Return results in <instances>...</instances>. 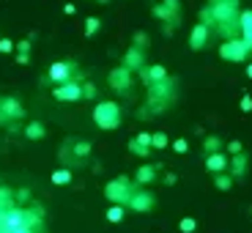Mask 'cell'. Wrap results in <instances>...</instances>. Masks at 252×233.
Here are the masks:
<instances>
[{"instance_id":"38","label":"cell","mask_w":252,"mask_h":233,"mask_svg":"<svg viewBox=\"0 0 252 233\" xmlns=\"http://www.w3.org/2000/svg\"><path fill=\"white\" fill-rule=\"evenodd\" d=\"M31 41H28V38H22V41H17V52H28V55H31Z\"/></svg>"},{"instance_id":"28","label":"cell","mask_w":252,"mask_h":233,"mask_svg":"<svg viewBox=\"0 0 252 233\" xmlns=\"http://www.w3.org/2000/svg\"><path fill=\"white\" fill-rule=\"evenodd\" d=\"M14 206V192L8 187H0V208H11Z\"/></svg>"},{"instance_id":"33","label":"cell","mask_w":252,"mask_h":233,"mask_svg":"<svg viewBox=\"0 0 252 233\" xmlns=\"http://www.w3.org/2000/svg\"><path fill=\"white\" fill-rule=\"evenodd\" d=\"M200 22H203V25H208V28L214 25V17H211V8H208V6L200 8Z\"/></svg>"},{"instance_id":"22","label":"cell","mask_w":252,"mask_h":233,"mask_svg":"<svg viewBox=\"0 0 252 233\" xmlns=\"http://www.w3.org/2000/svg\"><path fill=\"white\" fill-rule=\"evenodd\" d=\"M50 181L55 184V187H66V184H71V170H66V167H58V170H52Z\"/></svg>"},{"instance_id":"42","label":"cell","mask_w":252,"mask_h":233,"mask_svg":"<svg viewBox=\"0 0 252 233\" xmlns=\"http://www.w3.org/2000/svg\"><path fill=\"white\" fill-rule=\"evenodd\" d=\"M28 61H31V55H28V52H17V63H22V66H25Z\"/></svg>"},{"instance_id":"13","label":"cell","mask_w":252,"mask_h":233,"mask_svg":"<svg viewBox=\"0 0 252 233\" xmlns=\"http://www.w3.org/2000/svg\"><path fill=\"white\" fill-rule=\"evenodd\" d=\"M208 36H211V28L197 22V25L192 28V33H189V47H192V50H203V47L208 44Z\"/></svg>"},{"instance_id":"31","label":"cell","mask_w":252,"mask_h":233,"mask_svg":"<svg viewBox=\"0 0 252 233\" xmlns=\"http://www.w3.org/2000/svg\"><path fill=\"white\" fill-rule=\"evenodd\" d=\"M91 154V143H85V140H80V143H74V157L85 159Z\"/></svg>"},{"instance_id":"29","label":"cell","mask_w":252,"mask_h":233,"mask_svg":"<svg viewBox=\"0 0 252 233\" xmlns=\"http://www.w3.org/2000/svg\"><path fill=\"white\" fill-rule=\"evenodd\" d=\"M195 228H197V222L192 220V217H184V220H178V231H181V233H195Z\"/></svg>"},{"instance_id":"6","label":"cell","mask_w":252,"mask_h":233,"mask_svg":"<svg viewBox=\"0 0 252 233\" xmlns=\"http://www.w3.org/2000/svg\"><path fill=\"white\" fill-rule=\"evenodd\" d=\"M52 96H55L58 101H80L82 99V85L71 77V80H66V82H58L55 88H52Z\"/></svg>"},{"instance_id":"18","label":"cell","mask_w":252,"mask_h":233,"mask_svg":"<svg viewBox=\"0 0 252 233\" xmlns=\"http://www.w3.org/2000/svg\"><path fill=\"white\" fill-rule=\"evenodd\" d=\"M239 33H241L244 41H250V44H252V8L239 11Z\"/></svg>"},{"instance_id":"32","label":"cell","mask_w":252,"mask_h":233,"mask_svg":"<svg viewBox=\"0 0 252 233\" xmlns=\"http://www.w3.org/2000/svg\"><path fill=\"white\" fill-rule=\"evenodd\" d=\"M6 217V214H3ZM0 233H31V228L28 225H19V228H8L6 222H0Z\"/></svg>"},{"instance_id":"41","label":"cell","mask_w":252,"mask_h":233,"mask_svg":"<svg viewBox=\"0 0 252 233\" xmlns=\"http://www.w3.org/2000/svg\"><path fill=\"white\" fill-rule=\"evenodd\" d=\"M176 181H178V176H176V173H167V176H164V184H167V187H173Z\"/></svg>"},{"instance_id":"3","label":"cell","mask_w":252,"mask_h":233,"mask_svg":"<svg viewBox=\"0 0 252 233\" xmlns=\"http://www.w3.org/2000/svg\"><path fill=\"white\" fill-rule=\"evenodd\" d=\"M250 52H252V44L244 41L241 36L225 38V41L220 44V58L222 61H230V63H244L247 58H250Z\"/></svg>"},{"instance_id":"40","label":"cell","mask_w":252,"mask_h":233,"mask_svg":"<svg viewBox=\"0 0 252 233\" xmlns=\"http://www.w3.org/2000/svg\"><path fill=\"white\" fill-rule=\"evenodd\" d=\"M227 151H230V154H239V151H241V143H239V140H230V143H227Z\"/></svg>"},{"instance_id":"36","label":"cell","mask_w":252,"mask_h":233,"mask_svg":"<svg viewBox=\"0 0 252 233\" xmlns=\"http://www.w3.org/2000/svg\"><path fill=\"white\" fill-rule=\"evenodd\" d=\"M11 50H17V44L11 38H0V52H11Z\"/></svg>"},{"instance_id":"16","label":"cell","mask_w":252,"mask_h":233,"mask_svg":"<svg viewBox=\"0 0 252 233\" xmlns=\"http://www.w3.org/2000/svg\"><path fill=\"white\" fill-rule=\"evenodd\" d=\"M206 170H208V173H222V170H227V154H222V151L206 154Z\"/></svg>"},{"instance_id":"45","label":"cell","mask_w":252,"mask_h":233,"mask_svg":"<svg viewBox=\"0 0 252 233\" xmlns=\"http://www.w3.org/2000/svg\"><path fill=\"white\" fill-rule=\"evenodd\" d=\"M247 77L252 80V63H247Z\"/></svg>"},{"instance_id":"26","label":"cell","mask_w":252,"mask_h":233,"mask_svg":"<svg viewBox=\"0 0 252 233\" xmlns=\"http://www.w3.org/2000/svg\"><path fill=\"white\" fill-rule=\"evenodd\" d=\"M214 187L222 189V192H227V189L233 187V176H225V170L217 173V176H214Z\"/></svg>"},{"instance_id":"7","label":"cell","mask_w":252,"mask_h":233,"mask_svg":"<svg viewBox=\"0 0 252 233\" xmlns=\"http://www.w3.org/2000/svg\"><path fill=\"white\" fill-rule=\"evenodd\" d=\"M107 82H110V88H113L115 94H126V91L132 88V71L121 63V66H115V69L107 74Z\"/></svg>"},{"instance_id":"27","label":"cell","mask_w":252,"mask_h":233,"mask_svg":"<svg viewBox=\"0 0 252 233\" xmlns=\"http://www.w3.org/2000/svg\"><path fill=\"white\" fill-rule=\"evenodd\" d=\"M101 31V19L99 17H88V19H85V36H96V33H99Z\"/></svg>"},{"instance_id":"47","label":"cell","mask_w":252,"mask_h":233,"mask_svg":"<svg viewBox=\"0 0 252 233\" xmlns=\"http://www.w3.org/2000/svg\"><path fill=\"white\" fill-rule=\"evenodd\" d=\"M94 3H110V0H94Z\"/></svg>"},{"instance_id":"46","label":"cell","mask_w":252,"mask_h":233,"mask_svg":"<svg viewBox=\"0 0 252 233\" xmlns=\"http://www.w3.org/2000/svg\"><path fill=\"white\" fill-rule=\"evenodd\" d=\"M220 3H233V6H239V0H220Z\"/></svg>"},{"instance_id":"24","label":"cell","mask_w":252,"mask_h":233,"mask_svg":"<svg viewBox=\"0 0 252 233\" xmlns=\"http://www.w3.org/2000/svg\"><path fill=\"white\" fill-rule=\"evenodd\" d=\"M167 132H151V151H164L167 148Z\"/></svg>"},{"instance_id":"21","label":"cell","mask_w":252,"mask_h":233,"mask_svg":"<svg viewBox=\"0 0 252 233\" xmlns=\"http://www.w3.org/2000/svg\"><path fill=\"white\" fill-rule=\"evenodd\" d=\"M227 165H230V173H233V176H244V170H247V157L239 151V154H233V159H230Z\"/></svg>"},{"instance_id":"37","label":"cell","mask_w":252,"mask_h":233,"mask_svg":"<svg viewBox=\"0 0 252 233\" xmlns=\"http://www.w3.org/2000/svg\"><path fill=\"white\" fill-rule=\"evenodd\" d=\"M241 113H252V96H241Z\"/></svg>"},{"instance_id":"11","label":"cell","mask_w":252,"mask_h":233,"mask_svg":"<svg viewBox=\"0 0 252 233\" xmlns=\"http://www.w3.org/2000/svg\"><path fill=\"white\" fill-rule=\"evenodd\" d=\"M124 66L129 71H140V69H145V50H140V47H129L126 50V55H124Z\"/></svg>"},{"instance_id":"10","label":"cell","mask_w":252,"mask_h":233,"mask_svg":"<svg viewBox=\"0 0 252 233\" xmlns=\"http://www.w3.org/2000/svg\"><path fill=\"white\" fill-rule=\"evenodd\" d=\"M126 206L132 208V211H140V214H145V211H151L154 208V195L148 192V189H134L132 192V198H129V203Z\"/></svg>"},{"instance_id":"39","label":"cell","mask_w":252,"mask_h":233,"mask_svg":"<svg viewBox=\"0 0 252 233\" xmlns=\"http://www.w3.org/2000/svg\"><path fill=\"white\" fill-rule=\"evenodd\" d=\"M14 198H17L19 203H25V200H31V189H19V192H17V195H14Z\"/></svg>"},{"instance_id":"1","label":"cell","mask_w":252,"mask_h":233,"mask_svg":"<svg viewBox=\"0 0 252 233\" xmlns=\"http://www.w3.org/2000/svg\"><path fill=\"white\" fill-rule=\"evenodd\" d=\"M121 121H124V113H121V104L113 99L107 101H99L94 107V124L99 126L101 132H113V129H118Z\"/></svg>"},{"instance_id":"17","label":"cell","mask_w":252,"mask_h":233,"mask_svg":"<svg viewBox=\"0 0 252 233\" xmlns=\"http://www.w3.org/2000/svg\"><path fill=\"white\" fill-rule=\"evenodd\" d=\"M154 178H157V167L154 165H140L137 170H134V184L137 187H148Z\"/></svg>"},{"instance_id":"30","label":"cell","mask_w":252,"mask_h":233,"mask_svg":"<svg viewBox=\"0 0 252 233\" xmlns=\"http://www.w3.org/2000/svg\"><path fill=\"white\" fill-rule=\"evenodd\" d=\"M134 47H140V50H148V44H151V38H148V33H143V31H137L134 33Z\"/></svg>"},{"instance_id":"34","label":"cell","mask_w":252,"mask_h":233,"mask_svg":"<svg viewBox=\"0 0 252 233\" xmlns=\"http://www.w3.org/2000/svg\"><path fill=\"white\" fill-rule=\"evenodd\" d=\"M82 99H96V85L82 82Z\"/></svg>"},{"instance_id":"15","label":"cell","mask_w":252,"mask_h":233,"mask_svg":"<svg viewBox=\"0 0 252 233\" xmlns=\"http://www.w3.org/2000/svg\"><path fill=\"white\" fill-rule=\"evenodd\" d=\"M140 74H143L145 85H154V82H162V80H167V69H164L162 63H154V66H145V69H140Z\"/></svg>"},{"instance_id":"2","label":"cell","mask_w":252,"mask_h":233,"mask_svg":"<svg viewBox=\"0 0 252 233\" xmlns=\"http://www.w3.org/2000/svg\"><path fill=\"white\" fill-rule=\"evenodd\" d=\"M170 101H173V80L170 77L162 80V82L148 85V110H154V113H164V110L170 107Z\"/></svg>"},{"instance_id":"5","label":"cell","mask_w":252,"mask_h":233,"mask_svg":"<svg viewBox=\"0 0 252 233\" xmlns=\"http://www.w3.org/2000/svg\"><path fill=\"white\" fill-rule=\"evenodd\" d=\"M134 187L129 178H113V181H107V187H104V198H107L110 203H121V206H126L129 203V198H132Z\"/></svg>"},{"instance_id":"20","label":"cell","mask_w":252,"mask_h":233,"mask_svg":"<svg viewBox=\"0 0 252 233\" xmlns=\"http://www.w3.org/2000/svg\"><path fill=\"white\" fill-rule=\"evenodd\" d=\"M22 134H25L28 140H41L47 132H44V126L38 124V121H31V124H28L25 129H22Z\"/></svg>"},{"instance_id":"9","label":"cell","mask_w":252,"mask_h":233,"mask_svg":"<svg viewBox=\"0 0 252 233\" xmlns=\"http://www.w3.org/2000/svg\"><path fill=\"white\" fill-rule=\"evenodd\" d=\"M211 17H214V22H233V19H239V6H233V3H220V0H211Z\"/></svg>"},{"instance_id":"4","label":"cell","mask_w":252,"mask_h":233,"mask_svg":"<svg viewBox=\"0 0 252 233\" xmlns=\"http://www.w3.org/2000/svg\"><path fill=\"white\" fill-rule=\"evenodd\" d=\"M154 17L167 22L164 33H173L178 28V22H181V0H162V3H157L154 6Z\"/></svg>"},{"instance_id":"43","label":"cell","mask_w":252,"mask_h":233,"mask_svg":"<svg viewBox=\"0 0 252 233\" xmlns=\"http://www.w3.org/2000/svg\"><path fill=\"white\" fill-rule=\"evenodd\" d=\"M63 11H66V14H74L77 6H74V3H66V6H63Z\"/></svg>"},{"instance_id":"14","label":"cell","mask_w":252,"mask_h":233,"mask_svg":"<svg viewBox=\"0 0 252 233\" xmlns=\"http://www.w3.org/2000/svg\"><path fill=\"white\" fill-rule=\"evenodd\" d=\"M25 115V110H22V104H19L17 99H0V121L6 118H22Z\"/></svg>"},{"instance_id":"35","label":"cell","mask_w":252,"mask_h":233,"mask_svg":"<svg viewBox=\"0 0 252 233\" xmlns=\"http://www.w3.org/2000/svg\"><path fill=\"white\" fill-rule=\"evenodd\" d=\"M173 151H176V154H187L189 151V143H187V140H176V143H173Z\"/></svg>"},{"instance_id":"25","label":"cell","mask_w":252,"mask_h":233,"mask_svg":"<svg viewBox=\"0 0 252 233\" xmlns=\"http://www.w3.org/2000/svg\"><path fill=\"white\" fill-rule=\"evenodd\" d=\"M203 151H206V154H214V151H222V140L217 137V134H208V137L203 140Z\"/></svg>"},{"instance_id":"8","label":"cell","mask_w":252,"mask_h":233,"mask_svg":"<svg viewBox=\"0 0 252 233\" xmlns=\"http://www.w3.org/2000/svg\"><path fill=\"white\" fill-rule=\"evenodd\" d=\"M74 71H77V63H69V61H58V63H52L50 66V71H47V80L50 82H66V80H71L74 77Z\"/></svg>"},{"instance_id":"12","label":"cell","mask_w":252,"mask_h":233,"mask_svg":"<svg viewBox=\"0 0 252 233\" xmlns=\"http://www.w3.org/2000/svg\"><path fill=\"white\" fill-rule=\"evenodd\" d=\"M129 151L134 157H148L151 154V132H140L137 137L129 140Z\"/></svg>"},{"instance_id":"19","label":"cell","mask_w":252,"mask_h":233,"mask_svg":"<svg viewBox=\"0 0 252 233\" xmlns=\"http://www.w3.org/2000/svg\"><path fill=\"white\" fill-rule=\"evenodd\" d=\"M107 220L113 222V225L124 222V220H126V206H121V203H110V208H107Z\"/></svg>"},{"instance_id":"44","label":"cell","mask_w":252,"mask_h":233,"mask_svg":"<svg viewBox=\"0 0 252 233\" xmlns=\"http://www.w3.org/2000/svg\"><path fill=\"white\" fill-rule=\"evenodd\" d=\"M137 118H148V107H140L137 110Z\"/></svg>"},{"instance_id":"23","label":"cell","mask_w":252,"mask_h":233,"mask_svg":"<svg viewBox=\"0 0 252 233\" xmlns=\"http://www.w3.org/2000/svg\"><path fill=\"white\" fill-rule=\"evenodd\" d=\"M217 25H220L222 38H236L239 36V19H233V22H217Z\"/></svg>"}]
</instances>
